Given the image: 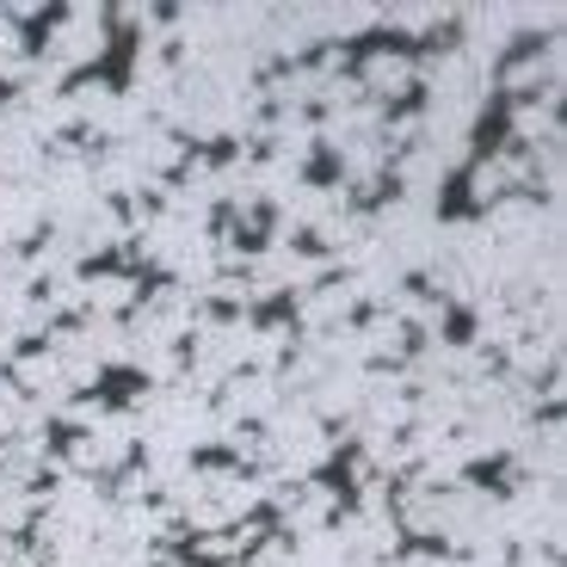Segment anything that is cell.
I'll use <instances>...</instances> for the list:
<instances>
[{"label":"cell","instance_id":"6da1fadb","mask_svg":"<svg viewBox=\"0 0 567 567\" xmlns=\"http://www.w3.org/2000/svg\"><path fill=\"white\" fill-rule=\"evenodd\" d=\"M254 506H259V482H247L235 468H185L179 512L198 530H235Z\"/></svg>","mask_w":567,"mask_h":567},{"label":"cell","instance_id":"7a4b0ae2","mask_svg":"<svg viewBox=\"0 0 567 567\" xmlns=\"http://www.w3.org/2000/svg\"><path fill=\"white\" fill-rule=\"evenodd\" d=\"M327 451H333V444H327V425L309 413V401L278 408L266 420V444H259V456H271L284 475H309V468H321Z\"/></svg>","mask_w":567,"mask_h":567},{"label":"cell","instance_id":"3957f363","mask_svg":"<svg viewBox=\"0 0 567 567\" xmlns=\"http://www.w3.org/2000/svg\"><path fill=\"white\" fill-rule=\"evenodd\" d=\"M100 43H105L100 7H69V13L50 25V69H81V62L100 56Z\"/></svg>","mask_w":567,"mask_h":567},{"label":"cell","instance_id":"277c9868","mask_svg":"<svg viewBox=\"0 0 567 567\" xmlns=\"http://www.w3.org/2000/svg\"><path fill=\"white\" fill-rule=\"evenodd\" d=\"M340 543H346V555H352L358 567H364V561H389V549L401 543L395 512H389V506H358L352 518L340 525Z\"/></svg>","mask_w":567,"mask_h":567},{"label":"cell","instance_id":"5b68a950","mask_svg":"<svg viewBox=\"0 0 567 567\" xmlns=\"http://www.w3.org/2000/svg\"><path fill=\"white\" fill-rule=\"evenodd\" d=\"M38 161H43L38 130H31L19 112H0V179H7V185H25L31 173H38Z\"/></svg>","mask_w":567,"mask_h":567},{"label":"cell","instance_id":"8992f818","mask_svg":"<svg viewBox=\"0 0 567 567\" xmlns=\"http://www.w3.org/2000/svg\"><path fill=\"white\" fill-rule=\"evenodd\" d=\"M278 413V377H266V370H247V377H235L228 383V408L223 420H271Z\"/></svg>","mask_w":567,"mask_h":567},{"label":"cell","instance_id":"52a82bcc","mask_svg":"<svg viewBox=\"0 0 567 567\" xmlns=\"http://www.w3.org/2000/svg\"><path fill=\"white\" fill-rule=\"evenodd\" d=\"M420 81V69H413L401 50H370L364 56V74H358V86H364V100H377V93H389V100H401L408 86Z\"/></svg>","mask_w":567,"mask_h":567},{"label":"cell","instance_id":"ba28073f","mask_svg":"<svg viewBox=\"0 0 567 567\" xmlns=\"http://www.w3.org/2000/svg\"><path fill=\"white\" fill-rule=\"evenodd\" d=\"M38 223H43L38 192H31V185H7V192H0V247L38 235Z\"/></svg>","mask_w":567,"mask_h":567},{"label":"cell","instance_id":"9c48e42d","mask_svg":"<svg viewBox=\"0 0 567 567\" xmlns=\"http://www.w3.org/2000/svg\"><path fill=\"white\" fill-rule=\"evenodd\" d=\"M352 302H358V290L352 284H315V290H302V321L309 327H333V321H352Z\"/></svg>","mask_w":567,"mask_h":567},{"label":"cell","instance_id":"30bf717a","mask_svg":"<svg viewBox=\"0 0 567 567\" xmlns=\"http://www.w3.org/2000/svg\"><path fill=\"white\" fill-rule=\"evenodd\" d=\"M327 518H333V494H327L321 482L297 487V499H284V525L297 530V537H315V530H327Z\"/></svg>","mask_w":567,"mask_h":567},{"label":"cell","instance_id":"8fae6325","mask_svg":"<svg viewBox=\"0 0 567 567\" xmlns=\"http://www.w3.org/2000/svg\"><path fill=\"white\" fill-rule=\"evenodd\" d=\"M401 352H408V321L377 315V321L358 327V358H401Z\"/></svg>","mask_w":567,"mask_h":567},{"label":"cell","instance_id":"7c38bea8","mask_svg":"<svg viewBox=\"0 0 567 567\" xmlns=\"http://www.w3.org/2000/svg\"><path fill=\"white\" fill-rule=\"evenodd\" d=\"M290 567H358L352 555H346L340 537H327V530H315L309 543H302L297 555H290Z\"/></svg>","mask_w":567,"mask_h":567},{"label":"cell","instance_id":"4fadbf2b","mask_svg":"<svg viewBox=\"0 0 567 567\" xmlns=\"http://www.w3.org/2000/svg\"><path fill=\"white\" fill-rule=\"evenodd\" d=\"M549 74H561V43H549L543 56L512 62V69H506V86H537V81H549Z\"/></svg>","mask_w":567,"mask_h":567},{"label":"cell","instance_id":"5bb4252c","mask_svg":"<svg viewBox=\"0 0 567 567\" xmlns=\"http://www.w3.org/2000/svg\"><path fill=\"white\" fill-rule=\"evenodd\" d=\"M19 413H25V395H19V383H7V377H0V439H7V432H19Z\"/></svg>","mask_w":567,"mask_h":567},{"label":"cell","instance_id":"9a60e30c","mask_svg":"<svg viewBox=\"0 0 567 567\" xmlns=\"http://www.w3.org/2000/svg\"><path fill=\"white\" fill-rule=\"evenodd\" d=\"M401 31H425V25H439V13H425V7H408V13H389Z\"/></svg>","mask_w":567,"mask_h":567},{"label":"cell","instance_id":"2e32d148","mask_svg":"<svg viewBox=\"0 0 567 567\" xmlns=\"http://www.w3.org/2000/svg\"><path fill=\"white\" fill-rule=\"evenodd\" d=\"M518 567H555V555H537V549H530V555H525V561H518Z\"/></svg>","mask_w":567,"mask_h":567},{"label":"cell","instance_id":"e0dca14e","mask_svg":"<svg viewBox=\"0 0 567 567\" xmlns=\"http://www.w3.org/2000/svg\"><path fill=\"white\" fill-rule=\"evenodd\" d=\"M364 567H389V561H364Z\"/></svg>","mask_w":567,"mask_h":567},{"label":"cell","instance_id":"ac0fdd59","mask_svg":"<svg viewBox=\"0 0 567 567\" xmlns=\"http://www.w3.org/2000/svg\"><path fill=\"white\" fill-rule=\"evenodd\" d=\"M0 358H7V340H0Z\"/></svg>","mask_w":567,"mask_h":567}]
</instances>
